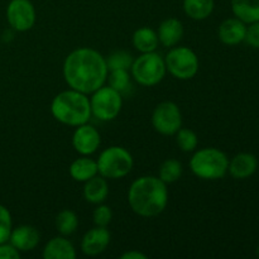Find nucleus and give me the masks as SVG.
<instances>
[{"label": "nucleus", "instance_id": "nucleus-1", "mask_svg": "<svg viewBox=\"0 0 259 259\" xmlns=\"http://www.w3.org/2000/svg\"><path fill=\"white\" fill-rule=\"evenodd\" d=\"M108 73L105 57L93 48H77L63 62V77L67 85L86 95L104 86Z\"/></svg>", "mask_w": 259, "mask_h": 259}, {"label": "nucleus", "instance_id": "nucleus-2", "mask_svg": "<svg viewBox=\"0 0 259 259\" xmlns=\"http://www.w3.org/2000/svg\"><path fill=\"white\" fill-rule=\"evenodd\" d=\"M131 209L142 218H153L162 214L168 204V189L156 176H142L128 190Z\"/></svg>", "mask_w": 259, "mask_h": 259}, {"label": "nucleus", "instance_id": "nucleus-3", "mask_svg": "<svg viewBox=\"0 0 259 259\" xmlns=\"http://www.w3.org/2000/svg\"><path fill=\"white\" fill-rule=\"evenodd\" d=\"M51 113L56 120L70 126L86 124L93 115L88 95L73 89L62 91L53 98Z\"/></svg>", "mask_w": 259, "mask_h": 259}, {"label": "nucleus", "instance_id": "nucleus-4", "mask_svg": "<svg viewBox=\"0 0 259 259\" xmlns=\"http://www.w3.org/2000/svg\"><path fill=\"white\" fill-rule=\"evenodd\" d=\"M229 158L220 149L214 147L199 149L190 159L192 174L201 180L214 181L220 180L228 174Z\"/></svg>", "mask_w": 259, "mask_h": 259}, {"label": "nucleus", "instance_id": "nucleus-5", "mask_svg": "<svg viewBox=\"0 0 259 259\" xmlns=\"http://www.w3.org/2000/svg\"><path fill=\"white\" fill-rule=\"evenodd\" d=\"M96 163L99 175L104 179L119 180L129 175L134 161L128 149L120 146H113L101 152Z\"/></svg>", "mask_w": 259, "mask_h": 259}, {"label": "nucleus", "instance_id": "nucleus-6", "mask_svg": "<svg viewBox=\"0 0 259 259\" xmlns=\"http://www.w3.org/2000/svg\"><path fill=\"white\" fill-rule=\"evenodd\" d=\"M167 72L164 58L159 53L148 52L142 53L133 61L131 67V75L139 85L156 86L164 78Z\"/></svg>", "mask_w": 259, "mask_h": 259}, {"label": "nucleus", "instance_id": "nucleus-7", "mask_svg": "<svg viewBox=\"0 0 259 259\" xmlns=\"http://www.w3.org/2000/svg\"><path fill=\"white\" fill-rule=\"evenodd\" d=\"M166 68L177 80H191L199 72L200 62L196 53L189 47H172L164 57Z\"/></svg>", "mask_w": 259, "mask_h": 259}, {"label": "nucleus", "instance_id": "nucleus-8", "mask_svg": "<svg viewBox=\"0 0 259 259\" xmlns=\"http://www.w3.org/2000/svg\"><path fill=\"white\" fill-rule=\"evenodd\" d=\"M91 114L101 121L114 120L119 115L123 106L121 94L110 86H101L94 91L90 98Z\"/></svg>", "mask_w": 259, "mask_h": 259}, {"label": "nucleus", "instance_id": "nucleus-9", "mask_svg": "<svg viewBox=\"0 0 259 259\" xmlns=\"http://www.w3.org/2000/svg\"><path fill=\"white\" fill-rule=\"evenodd\" d=\"M152 125L162 136H174L182 126V114L177 104L163 101L152 114Z\"/></svg>", "mask_w": 259, "mask_h": 259}, {"label": "nucleus", "instance_id": "nucleus-10", "mask_svg": "<svg viewBox=\"0 0 259 259\" xmlns=\"http://www.w3.org/2000/svg\"><path fill=\"white\" fill-rule=\"evenodd\" d=\"M7 19L17 32H27L35 23V8L30 0H10L7 7Z\"/></svg>", "mask_w": 259, "mask_h": 259}, {"label": "nucleus", "instance_id": "nucleus-11", "mask_svg": "<svg viewBox=\"0 0 259 259\" xmlns=\"http://www.w3.org/2000/svg\"><path fill=\"white\" fill-rule=\"evenodd\" d=\"M101 144L100 133L88 123L76 126L72 136V146L81 156H91Z\"/></svg>", "mask_w": 259, "mask_h": 259}, {"label": "nucleus", "instance_id": "nucleus-12", "mask_svg": "<svg viewBox=\"0 0 259 259\" xmlns=\"http://www.w3.org/2000/svg\"><path fill=\"white\" fill-rule=\"evenodd\" d=\"M111 235L106 228L96 227L85 233L81 240V250L89 257H95L105 252L110 244Z\"/></svg>", "mask_w": 259, "mask_h": 259}, {"label": "nucleus", "instance_id": "nucleus-13", "mask_svg": "<svg viewBox=\"0 0 259 259\" xmlns=\"http://www.w3.org/2000/svg\"><path fill=\"white\" fill-rule=\"evenodd\" d=\"M39 232L37 228L32 225H19L17 228H13L9 237V243H12L20 253L35 249L39 244Z\"/></svg>", "mask_w": 259, "mask_h": 259}, {"label": "nucleus", "instance_id": "nucleus-14", "mask_svg": "<svg viewBox=\"0 0 259 259\" xmlns=\"http://www.w3.org/2000/svg\"><path fill=\"white\" fill-rule=\"evenodd\" d=\"M184 24L177 18H167L159 24L157 29L158 40L163 47L172 48L180 43V40L184 37Z\"/></svg>", "mask_w": 259, "mask_h": 259}, {"label": "nucleus", "instance_id": "nucleus-15", "mask_svg": "<svg viewBox=\"0 0 259 259\" xmlns=\"http://www.w3.org/2000/svg\"><path fill=\"white\" fill-rule=\"evenodd\" d=\"M247 24L238 18H228L220 24L218 35L219 39L227 46H237L244 42Z\"/></svg>", "mask_w": 259, "mask_h": 259}, {"label": "nucleus", "instance_id": "nucleus-16", "mask_svg": "<svg viewBox=\"0 0 259 259\" xmlns=\"http://www.w3.org/2000/svg\"><path fill=\"white\" fill-rule=\"evenodd\" d=\"M258 168V159L252 153H239L229 161L228 172L237 180H245L253 176Z\"/></svg>", "mask_w": 259, "mask_h": 259}, {"label": "nucleus", "instance_id": "nucleus-17", "mask_svg": "<svg viewBox=\"0 0 259 259\" xmlns=\"http://www.w3.org/2000/svg\"><path fill=\"white\" fill-rule=\"evenodd\" d=\"M45 259H75L76 250L72 243L65 237H55L45 245L42 253Z\"/></svg>", "mask_w": 259, "mask_h": 259}, {"label": "nucleus", "instance_id": "nucleus-18", "mask_svg": "<svg viewBox=\"0 0 259 259\" xmlns=\"http://www.w3.org/2000/svg\"><path fill=\"white\" fill-rule=\"evenodd\" d=\"M83 197L88 202L94 205L103 204L109 195V185L106 179H104L100 175H96L93 179L83 182Z\"/></svg>", "mask_w": 259, "mask_h": 259}, {"label": "nucleus", "instance_id": "nucleus-19", "mask_svg": "<svg viewBox=\"0 0 259 259\" xmlns=\"http://www.w3.org/2000/svg\"><path fill=\"white\" fill-rule=\"evenodd\" d=\"M68 171H70V176L77 182H86L88 180L99 175L98 163L95 159L89 158V156H82L75 159L71 163Z\"/></svg>", "mask_w": 259, "mask_h": 259}, {"label": "nucleus", "instance_id": "nucleus-20", "mask_svg": "<svg viewBox=\"0 0 259 259\" xmlns=\"http://www.w3.org/2000/svg\"><path fill=\"white\" fill-rule=\"evenodd\" d=\"M233 14L245 24L259 20V0H232Z\"/></svg>", "mask_w": 259, "mask_h": 259}, {"label": "nucleus", "instance_id": "nucleus-21", "mask_svg": "<svg viewBox=\"0 0 259 259\" xmlns=\"http://www.w3.org/2000/svg\"><path fill=\"white\" fill-rule=\"evenodd\" d=\"M159 40L156 30L149 27H142L133 34V46L141 53L154 52L158 48Z\"/></svg>", "mask_w": 259, "mask_h": 259}, {"label": "nucleus", "instance_id": "nucleus-22", "mask_svg": "<svg viewBox=\"0 0 259 259\" xmlns=\"http://www.w3.org/2000/svg\"><path fill=\"white\" fill-rule=\"evenodd\" d=\"M184 12L194 20H205L212 14L214 0H184Z\"/></svg>", "mask_w": 259, "mask_h": 259}, {"label": "nucleus", "instance_id": "nucleus-23", "mask_svg": "<svg viewBox=\"0 0 259 259\" xmlns=\"http://www.w3.org/2000/svg\"><path fill=\"white\" fill-rule=\"evenodd\" d=\"M56 228L58 233L63 237L73 234L78 228V218L75 211L65 209L60 211L56 217Z\"/></svg>", "mask_w": 259, "mask_h": 259}, {"label": "nucleus", "instance_id": "nucleus-24", "mask_svg": "<svg viewBox=\"0 0 259 259\" xmlns=\"http://www.w3.org/2000/svg\"><path fill=\"white\" fill-rule=\"evenodd\" d=\"M182 174H184V168H182L181 162L177 161L175 158H168L161 164L158 171V177L161 181L164 184H174V182L179 181L181 179Z\"/></svg>", "mask_w": 259, "mask_h": 259}, {"label": "nucleus", "instance_id": "nucleus-25", "mask_svg": "<svg viewBox=\"0 0 259 259\" xmlns=\"http://www.w3.org/2000/svg\"><path fill=\"white\" fill-rule=\"evenodd\" d=\"M106 81L109 86L116 90L118 93L123 94L131 88L132 85V75L128 70H114L109 71Z\"/></svg>", "mask_w": 259, "mask_h": 259}, {"label": "nucleus", "instance_id": "nucleus-26", "mask_svg": "<svg viewBox=\"0 0 259 259\" xmlns=\"http://www.w3.org/2000/svg\"><path fill=\"white\" fill-rule=\"evenodd\" d=\"M106 61V67L108 71L114 70H131L132 65H133V56L126 51H115L111 53Z\"/></svg>", "mask_w": 259, "mask_h": 259}, {"label": "nucleus", "instance_id": "nucleus-27", "mask_svg": "<svg viewBox=\"0 0 259 259\" xmlns=\"http://www.w3.org/2000/svg\"><path fill=\"white\" fill-rule=\"evenodd\" d=\"M176 143L179 148L184 152H194L197 148L199 139L196 133L191 129L180 128L176 133Z\"/></svg>", "mask_w": 259, "mask_h": 259}, {"label": "nucleus", "instance_id": "nucleus-28", "mask_svg": "<svg viewBox=\"0 0 259 259\" xmlns=\"http://www.w3.org/2000/svg\"><path fill=\"white\" fill-rule=\"evenodd\" d=\"M13 229V219L9 210L0 205V244L9 242L10 233Z\"/></svg>", "mask_w": 259, "mask_h": 259}, {"label": "nucleus", "instance_id": "nucleus-29", "mask_svg": "<svg viewBox=\"0 0 259 259\" xmlns=\"http://www.w3.org/2000/svg\"><path fill=\"white\" fill-rule=\"evenodd\" d=\"M93 219L96 227L108 228V225L111 223V219H113V211L108 205L99 204L98 207L94 210Z\"/></svg>", "mask_w": 259, "mask_h": 259}, {"label": "nucleus", "instance_id": "nucleus-30", "mask_svg": "<svg viewBox=\"0 0 259 259\" xmlns=\"http://www.w3.org/2000/svg\"><path fill=\"white\" fill-rule=\"evenodd\" d=\"M244 40L250 47L259 50V20L248 25L247 30H245Z\"/></svg>", "mask_w": 259, "mask_h": 259}, {"label": "nucleus", "instance_id": "nucleus-31", "mask_svg": "<svg viewBox=\"0 0 259 259\" xmlns=\"http://www.w3.org/2000/svg\"><path fill=\"white\" fill-rule=\"evenodd\" d=\"M20 258V252L9 242L0 244V259H18Z\"/></svg>", "mask_w": 259, "mask_h": 259}, {"label": "nucleus", "instance_id": "nucleus-32", "mask_svg": "<svg viewBox=\"0 0 259 259\" xmlns=\"http://www.w3.org/2000/svg\"><path fill=\"white\" fill-rule=\"evenodd\" d=\"M147 257L144 253L138 252V250H129V252L123 253L120 255V259H147Z\"/></svg>", "mask_w": 259, "mask_h": 259}, {"label": "nucleus", "instance_id": "nucleus-33", "mask_svg": "<svg viewBox=\"0 0 259 259\" xmlns=\"http://www.w3.org/2000/svg\"><path fill=\"white\" fill-rule=\"evenodd\" d=\"M257 255L259 257V245H258V248H257Z\"/></svg>", "mask_w": 259, "mask_h": 259}]
</instances>
